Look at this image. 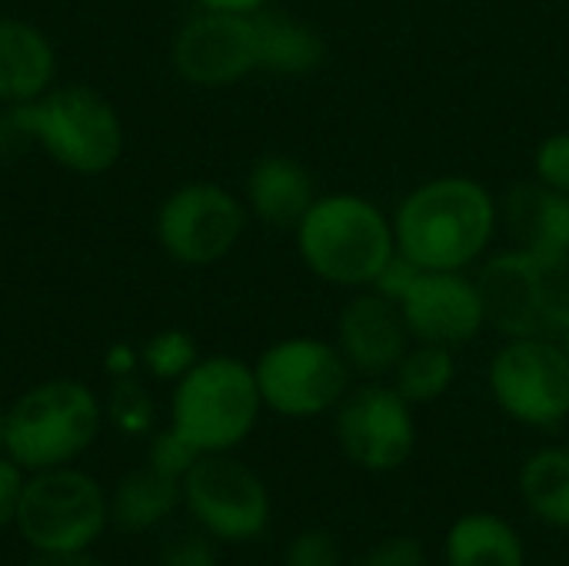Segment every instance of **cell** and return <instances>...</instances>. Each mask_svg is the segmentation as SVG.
<instances>
[{
  "label": "cell",
  "instance_id": "1",
  "mask_svg": "<svg viewBox=\"0 0 569 566\" xmlns=\"http://www.w3.org/2000/svg\"><path fill=\"white\" fill-rule=\"evenodd\" d=\"M497 230V197L463 173H443L417 183L393 210L397 250L420 270L477 267L490 254Z\"/></svg>",
  "mask_w": 569,
  "mask_h": 566
},
{
  "label": "cell",
  "instance_id": "2",
  "mask_svg": "<svg viewBox=\"0 0 569 566\" xmlns=\"http://www.w3.org/2000/svg\"><path fill=\"white\" fill-rule=\"evenodd\" d=\"M3 127L33 140L60 170L77 177L110 173L127 143L117 107L87 83H53L43 97L7 107Z\"/></svg>",
  "mask_w": 569,
  "mask_h": 566
},
{
  "label": "cell",
  "instance_id": "3",
  "mask_svg": "<svg viewBox=\"0 0 569 566\" xmlns=\"http://www.w3.org/2000/svg\"><path fill=\"white\" fill-rule=\"evenodd\" d=\"M303 267L340 290H367L397 254L393 217L370 197L333 190L320 193L293 230Z\"/></svg>",
  "mask_w": 569,
  "mask_h": 566
},
{
  "label": "cell",
  "instance_id": "4",
  "mask_svg": "<svg viewBox=\"0 0 569 566\" xmlns=\"http://www.w3.org/2000/svg\"><path fill=\"white\" fill-rule=\"evenodd\" d=\"M260 414L253 364L230 354L200 357L170 390V427L200 454H233L253 434Z\"/></svg>",
  "mask_w": 569,
  "mask_h": 566
},
{
  "label": "cell",
  "instance_id": "5",
  "mask_svg": "<svg viewBox=\"0 0 569 566\" xmlns=\"http://www.w3.org/2000/svg\"><path fill=\"white\" fill-rule=\"evenodd\" d=\"M103 407L97 394L70 377L30 387L7 410L3 454L23 470L70 467L100 434Z\"/></svg>",
  "mask_w": 569,
  "mask_h": 566
},
{
  "label": "cell",
  "instance_id": "6",
  "mask_svg": "<svg viewBox=\"0 0 569 566\" xmlns=\"http://www.w3.org/2000/svg\"><path fill=\"white\" fill-rule=\"evenodd\" d=\"M487 324L503 337H533L567 330L569 267L547 264L530 250H503L480 260L477 274Z\"/></svg>",
  "mask_w": 569,
  "mask_h": 566
},
{
  "label": "cell",
  "instance_id": "7",
  "mask_svg": "<svg viewBox=\"0 0 569 566\" xmlns=\"http://www.w3.org/2000/svg\"><path fill=\"white\" fill-rule=\"evenodd\" d=\"M263 410L287 420H313L333 414L353 387V370L340 347L323 337L273 340L253 360Z\"/></svg>",
  "mask_w": 569,
  "mask_h": 566
},
{
  "label": "cell",
  "instance_id": "8",
  "mask_svg": "<svg viewBox=\"0 0 569 566\" xmlns=\"http://www.w3.org/2000/svg\"><path fill=\"white\" fill-rule=\"evenodd\" d=\"M487 387L513 424L557 430L569 417V354L543 334L507 337L490 357Z\"/></svg>",
  "mask_w": 569,
  "mask_h": 566
},
{
  "label": "cell",
  "instance_id": "9",
  "mask_svg": "<svg viewBox=\"0 0 569 566\" xmlns=\"http://www.w3.org/2000/svg\"><path fill=\"white\" fill-rule=\"evenodd\" d=\"M13 524L37 554L90 550L110 524V500L83 470H37L23 484Z\"/></svg>",
  "mask_w": 569,
  "mask_h": 566
},
{
  "label": "cell",
  "instance_id": "10",
  "mask_svg": "<svg viewBox=\"0 0 569 566\" xmlns=\"http://www.w3.org/2000/svg\"><path fill=\"white\" fill-rule=\"evenodd\" d=\"M250 224L243 197L213 180L173 187L153 217L160 250L183 267H213L230 257Z\"/></svg>",
  "mask_w": 569,
  "mask_h": 566
},
{
  "label": "cell",
  "instance_id": "11",
  "mask_svg": "<svg viewBox=\"0 0 569 566\" xmlns=\"http://www.w3.org/2000/svg\"><path fill=\"white\" fill-rule=\"evenodd\" d=\"M180 490L200 530L223 544L257 540L273 514L267 484L230 454H203L183 477Z\"/></svg>",
  "mask_w": 569,
  "mask_h": 566
},
{
  "label": "cell",
  "instance_id": "12",
  "mask_svg": "<svg viewBox=\"0 0 569 566\" xmlns=\"http://www.w3.org/2000/svg\"><path fill=\"white\" fill-rule=\"evenodd\" d=\"M333 434L343 457L367 474H393L410 464L417 450L413 404L393 384L363 380L333 410Z\"/></svg>",
  "mask_w": 569,
  "mask_h": 566
},
{
  "label": "cell",
  "instance_id": "13",
  "mask_svg": "<svg viewBox=\"0 0 569 566\" xmlns=\"http://www.w3.org/2000/svg\"><path fill=\"white\" fill-rule=\"evenodd\" d=\"M173 73L200 90H223L260 70L253 13L193 10L170 40Z\"/></svg>",
  "mask_w": 569,
  "mask_h": 566
},
{
  "label": "cell",
  "instance_id": "14",
  "mask_svg": "<svg viewBox=\"0 0 569 566\" xmlns=\"http://www.w3.org/2000/svg\"><path fill=\"white\" fill-rule=\"evenodd\" d=\"M400 314L413 344L450 350L473 344L490 327L480 284L467 270H420L400 297Z\"/></svg>",
  "mask_w": 569,
  "mask_h": 566
},
{
  "label": "cell",
  "instance_id": "15",
  "mask_svg": "<svg viewBox=\"0 0 569 566\" xmlns=\"http://www.w3.org/2000/svg\"><path fill=\"white\" fill-rule=\"evenodd\" d=\"M350 364L353 377L383 380L393 374L400 357L410 350L413 337L400 314V304L377 294L373 287L353 290L337 317V340H333Z\"/></svg>",
  "mask_w": 569,
  "mask_h": 566
},
{
  "label": "cell",
  "instance_id": "16",
  "mask_svg": "<svg viewBox=\"0 0 569 566\" xmlns=\"http://www.w3.org/2000/svg\"><path fill=\"white\" fill-rule=\"evenodd\" d=\"M317 180L290 153L260 157L243 180V203L253 220L273 230H297L307 210L317 203Z\"/></svg>",
  "mask_w": 569,
  "mask_h": 566
},
{
  "label": "cell",
  "instance_id": "17",
  "mask_svg": "<svg viewBox=\"0 0 569 566\" xmlns=\"http://www.w3.org/2000/svg\"><path fill=\"white\" fill-rule=\"evenodd\" d=\"M57 83V50L43 27L0 17V107H20Z\"/></svg>",
  "mask_w": 569,
  "mask_h": 566
},
{
  "label": "cell",
  "instance_id": "18",
  "mask_svg": "<svg viewBox=\"0 0 569 566\" xmlns=\"http://www.w3.org/2000/svg\"><path fill=\"white\" fill-rule=\"evenodd\" d=\"M500 224L510 227L520 250H530L547 264H567L569 193H557L537 180L513 187L500 203Z\"/></svg>",
  "mask_w": 569,
  "mask_h": 566
},
{
  "label": "cell",
  "instance_id": "19",
  "mask_svg": "<svg viewBox=\"0 0 569 566\" xmlns=\"http://www.w3.org/2000/svg\"><path fill=\"white\" fill-rule=\"evenodd\" d=\"M257 23V53H260V70L280 73V77H307L327 60V40L323 33L287 13L263 7L253 13Z\"/></svg>",
  "mask_w": 569,
  "mask_h": 566
},
{
  "label": "cell",
  "instance_id": "20",
  "mask_svg": "<svg viewBox=\"0 0 569 566\" xmlns=\"http://www.w3.org/2000/svg\"><path fill=\"white\" fill-rule=\"evenodd\" d=\"M443 564L530 566L520 530L507 517L490 514V510H473L450 524V530L443 537Z\"/></svg>",
  "mask_w": 569,
  "mask_h": 566
},
{
  "label": "cell",
  "instance_id": "21",
  "mask_svg": "<svg viewBox=\"0 0 569 566\" xmlns=\"http://www.w3.org/2000/svg\"><path fill=\"white\" fill-rule=\"evenodd\" d=\"M517 487L533 520L569 534V447L533 450L520 467Z\"/></svg>",
  "mask_w": 569,
  "mask_h": 566
},
{
  "label": "cell",
  "instance_id": "22",
  "mask_svg": "<svg viewBox=\"0 0 569 566\" xmlns=\"http://www.w3.org/2000/svg\"><path fill=\"white\" fill-rule=\"evenodd\" d=\"M180 500H183L180 480H170L143 464L140 470L127 474L117 484L110 497V524L120 534H147L160 520H167Z\"/></svg>",
  "mask_w": 569,
  "mask_h": 566
},
{
  "label": "cell",
  "instance_id": "23",
  "mask_svg": "<svg viewBox=\"0 0 569 566\" xmlns=\"http://www.w3.org/2000/svg\"><path fill=\"white\" fill-rule=\"evenodd\" d=\"M453 380H457V354L437 344H410V350L400 357V364L390 374L393 390L413 407L443 400Z\"/></svg>",
  "mask_w": 569,
  "mask_h": 566
},
{
  "label": "cell",
  "instance_id": "24",
  "mask_svg": "<svg viewBox=\"0 0 569 566\" xmlns=\"http://www.w3.org/2000/svg\"><path fill=\"white\" fill-rule=\"evenodd\" d=\"M197 360H200L197 340H193L187 330H180V327L157 330V334L147 337V344L140 347V367H143L153 380H167V384H177Z\"/></svg>",
  "mask_w": 569,
  "mask_h": 566
},
{
  "label": "cell",
  "instance_id": "25",
  "mask_svg": "<svg viewBox=\"0 0 569 566\" xmlns=\"http://www.w3.org/2000/svg\"><path fill=\"white\" fill-rule=\"evenodd\" d=\"M107 414L123 434H150L153 430V397L133 377H117Z\"/></svg>",
  "mask_w": 569,
  "mask_h": 566
},
{
  "label": "cell",
  "instance_id": "26",
  "mask_svg": "<svg viewBox=\"0 0 569 566\" xmlns=\"http://www.w3.org/2000/svg\"><path fill=\"white\" fill-rule=\"evenodd\" d=\"M200 457H203V454H200L183 434H177L173 427L157 430V434L150 437V444H147V467H153L157 474H163V477H170V480H180V484H183V477L190 474V467H193Z\"/></svg>",
  "mask_w": 569,
  "mask_h": 566
},
{
  "label": "cell",
  "instance_id": "27",
  "mask_svg": "<svg viewBox=\"0 0 569 566\" xmlns=\"http://www.w3.org/2000/svg\"><path fill=\"white\" fill-rule=\"evenodd\" d=\"M533 180L557 193H569V130H557L537 143Z\"/></svg>",
  "mask_w": 569,
  "mask_h": 566
},
{
  "label": "cell",
  "instance_id": "28",
  "mask_svg": "<svg viewBox=\"0 0 569 566\" xmlns=\"http://www.w3.org/2000/svg\"><path fill=\"white\" fill-rule=\"evenodd\" d=\"M283 566H343L340 544L330 530H303L287 544Z\"/></svg>",
  "mask_w": 569,
  "mask_h": 566
},
{
  "label": "cell",
  "instance_id": "29",
  "mask_svg": "<svg viewBox=\"0 0 569 566\" xmlns=\"http://www.w3.org/2000/svg\"><path fill=\"white\" fill-rule=\"evenodd\" d=\"M357 566H427V547L410 534H390L370 544Z\"/></svg>",
  "mask_w": 569,
  "mask_h": 566
},
{
  "label": "cell",
  "instance_id": "30",
  "mask_svg": "<svg viewBox=\"0 0 569 566\" xmlns=\"http://www.w3.org/2000/svg\"><path fill=\"white\" fill-rule=\"evenodd\" d=\"M417 274H420V267L410 260V257H403L400 250L393 254V260L380 270V277L373 280V290L377 294H383V297H390L393 304H400V297L410 290V284L417 280Z\"/></svg>",
  "mask_w": 569,
  "mask_h": 566
},
{
  "label": "cell",
  "instance_id": "31",
  "mask_svg": "<svg viewBox=\"0 0 569 566\" xmlns=\"http://www.w3.org/2000/svg\"><path fill=\"white\" fill-rule=\"evenodd\" d=\"M23 467L10 457L0 454V530L7 524L17 520V507H20V497H23Z\"/></svg>",
  "mask_w": 569,
  "mask_h": 566
},
{
  "label": "cell",
  "instance_id": "32",
  "mask_svg": "<svg viewBox=\"0 0 569 566\" xmlns=\"http://www.w3.org/2000/svg\"><path fill=\"white\" fill-rule=\"evenodd\" d=\"M163 566H217V554L207 537L187 534V537H177L167 544Z\"/></svg>",
  "mask_w": 569,
  "mask_h": 566
},
{
  "label": "cell",
  "instance_id": "33",
  "mask_svg": "<svg viewBox=\"0 0 569 566\" xmlns=\"http://www.w3.org/2000/svg\"><path fill=\"white\" fill-rule=\"evenodd\" d=\"M137 364H140V350H133L127 344H117V347L107 350V370L113 377H130Z\"/></svg>",
  "mask_w": 569,
  "mask_h": 566
},
{
  "label": "cell",
  "instance_id": "34",
  "mask_svg": "<svg viewBox=\"0 0 569 566\" xmlns=\"http://www.w3.org/2000/svg\"><path fill=\"white\" fill-rule=\"evenodd\" d=\"M27 566H103L93 560L87 550H73V554H37Z\"/></svg>",
  "mask_w": 569,
  "mask_h": 566
},
{
  "label": "cell",
  "instance_id": "35",
  "mask_svg": "<svg viewBox=\"0 0 569 566\" xmlns=\"http://www.w3.org/2000/svg\"><path fill=\"white\" fill-rule=\"evenodd\" d=\"M200 10H230V13H257L270 7V0H193Z\"/></svg>",
  "mask_w": 569,
  "mask_h": 566
},
{
  "label": "cell",
  "instance_id": "36",
  "mask_svg": "<svg viewBox=\"0 0 569 566\" xmlns=\"http://www.w3.org/2000/svg\"><path fill=\"white\" fill-rule=\"evenodd\" d=\"M3 430H7V410L0 407V454H3Z\"/></svg>",
  "mask_w": 569,
  "mask_h": 566
},
{
  "label": "cell",
  "instance_id": "37",
  "mask_svg": "<svg viewBox=\"0 0 569 566\" xmlns=\"http://www.w3.org/2000/svg\"><path fill=\"white\" fill-rule=\"evenodd\" d=\"M560 344H563V350H567V354H569V324H567V330L560 334Z\"/></svg>",
  "mask_w": 569,
  "mask_h": 566
},
{
  "label": "cell",
  "instance_id": "38",
  "mask_svg": "<svg viewBox=\"0 0 569 566\" xmlns=\"http://www.w3.org/2000/svg\"><path fill=\"white\" fill-rule=\"evenodd\" d=\"M567 267H569V257H567Z\"/></svg>",
  "mask_w": 569,
  "mask_h": 566
}]
</instances>
